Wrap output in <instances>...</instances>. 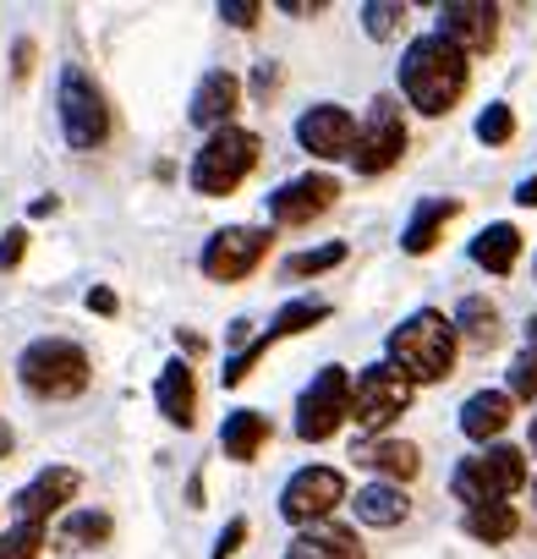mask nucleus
Segmentation results:
<instances>
[{"instance_id": "393cba45", "label": "nucleus", "mask_w": 537, "mask_h": 559, "mask_svg": "<svg viewBox=\"0 0 537 559\" xmlns=\"http://www.w3.org/2000/svg\"><path fill=\"white\" fill-rule=\"evenodd\" d=\"M455 335H466V341H477V346H493V341H499V308H493L488 297H466V302L455 308Z\"/></svg>"}, {"instance_id": "423d86ee", "label": "nucleus", "mask_w": 537, "mask_h": 559, "mask_svg": "<svg viewBox=\"0 0 537 559\" xmlns=\"http://www.w3.org/2000/svg\"><path fill=\"white\" fill-rule=\"evenodd\" d=\"M61 127H67V143L72 148H99L110 138L105 94L94 88V78L83 67H67L61 72Z\"/></svg>"}, {"instance_id": "6ab92c4d", "label": "nucleus", "mask_w": 537, "mask_h": 559, "mask_svg": "<svg viewBox=\"0 0 537 559\" xmlns=\"http://www.w3.org/2000/svg\"><path fill=\"white\" fill-rule=\"evenodd\" d=\"M455 214H461V203H455V198H422V203H417V214H411V225H406V236H401V247H406L411 258H422V252L439 241L444 219H455Z\"/></svg>"}, {"instance_id": "f257e3e1", "label": "nucleus", "mask_w": 537, "mask_h": 559, "mask_svg": "<svg viewBox=\"0 0 537 559\" xmlns=\"http://www.w3.org/2000/svg\"><path fill=\"white\" fill-rule=\"evenodd\" d=\"M401 88L422 116H450V105L466 94V50H455L444 34L411 39L401 61Z\"/></svg>"}, {"instance_id": "f8f14e48", "label": "nucleus", "mask_w": 537, "mask_h": 559, "mask_svg": "<svg viewBox=\"0 0 537 559\" xmlns=\"http://www.w3.org/2000/svg\"><path fill=\"white\" fill-rule=\"evenodd\" d=\"M439 34L455 45V50H493L499 39V7H488V0H450V7H439Z\"/></svg>"}, {"instance_id": "72a5a7b5", "label": "nucleus", "mask_w": 537, "mask_h": 559, "mask_svg": "<svg viewBox=\"0 0 537 559\" xmlns=\"http://www.w3.org/2000/svg\"><path fill=\"white\" fill-rule=\"evenodd\" d=\"M263 352H268V335H258L252 346H241V352H236V357L225 362V373H219V379H225V384H241V379H247V368H252V362H258Z\"/></svg>"}, {"instance_id": "ea45409f", "label": "nucleus", "mask_w": 537, "mask_h": 559, "mask_svg": "<svg viewBox=\"0 0 537 559\" xmlns=\"http://www.w3.org/2000/svg\"><path fill=\"white\" fill-rule=\"evenodd\" d=\"M281 12H291V17H313V12H319V0H281Z\"/></svg>"}, {"instance_id": "4c0bfd02", "label": "nucleus", "mask_w": 537, "mask_h": 559, "mask_svg": "<svg viewBox=\"0 0 537 559\" xmlns=\"http://www.w3.org/2000/svg\"><path fill=\"white\" fill-rule=\"evenodd\" d=\"M275 88H281V67H275V61H258V72H252V94L268 99Z\"/></svg>"}, {"instance_id": "2eb2a0df", "label": "nucleus", "mask_w": 537, "mask_h": 559, "mask_svg": "<svg viewBox=\"0 0 537 559\" xmlns=\"http://www.w3.org/2000/svg\"><path fill=\"white\" fill-rule=\"evenodd\" d=\"M77 488H83V477L72 472V466H50V472H39L28 488H17V499H12V515L17 521H50L61 504H72L77 499Z\"/></svg>"}, {"instance_id": "e433bc0d", "label": "nucleus", "mask_w": 537, "mask_h": 559, "mask_svg": "<svg viewBox=\"0 0 537 559\" xmlns=\"http://www.w3.org/2000/svg\"><path fill=\"white\" fill-rule=\"evenodd\" d=\"M23 247H28V230H7V236H0V269H17Z\"/></svg>"}, {"instance_id": "f03ea898", "label": "nucleus", "mask_w": 537, "mask_h": 559, "mask_svg": "<svg viewBox=\"0 0 537 559\" xmlns=\"http://www.w3.org/2000/svg\"><path fill=\"white\" fill-rule=\"evenodd\" d=\"M390 368H401L411 384H439L455 368V319L444 313H411L401 330H390Z\"/></svg>"}, {"instance_id": "a211bd4d", "label": "nucleus", "mask_w": 537, "mask_h": 559, "mask_svg": "<svg viewBox=\"0 0 537 559\" xmlns=\"http://www.w3.org/2000/svg\"><path fill=\"white\" fill-rule=\"evenodd\" d=\"M154 401H159L165 423L192 428V412H198V379H192V368H187V362H170V368L159 373V384H154Z\"/></svg>"}, {"instance_id": "c756f323", "label": "nucleus", "mask_w": 537, "mask_h": 559, "mask_svg": "<svg viewBox=\"0 0 537 559\" xmlns=\"http://www.w3.org/2000/svg\"><path fill=\"white\" fill-rule=\"evenodd\" d=\"M362 23H368L373 39H395L401 23H406V7H395V0H368V7H362Z\"/></svg>"}, {"instance_id": "7c9ffc66", "label": "nucleus", "mask_w": 537, "mask_h": 559, "mask_svg": "<svg viewBox=\"0 0 537 559\" xmlns=\"http://www.w3.org/2000/svg\"><path fill=\"white\" fill-rule=\"evenodd\" d=\"M477 138L493 143V148L510 143V138H515V110H510V105H488V110L477 116Z\"/></svg>"}, {"instance_id": "ddd939ff", "label": "nucleus", "mask_w": 537, "mask_h": 559, "mask_svg": "<svg viewBox=\"0 0 537 559\" xmlns=\"http://www.w3.org/2000/svg\"><path fill=\"white\" fill-rule=\"evenodd\" d=\"M297 143L319 159H351V143H357V121L351 110L341 105H313L302 121H297Z\"/></svg>"}, {"instance_id": "20e7f679", "label": "nucleus", "mask_w": 537, "mask_h": 559, "mask_svg": "<svg viewBox=\"0 0 537 559\" xmlns=\"http://www.w3.org/2000/svg\"><path fill=\"white\" fill-rule=\"evenodd\" d=\"M450 488H455V499H466V504H504L510 493L526 488V455L510 450V444H493V450H482V455H466V461L455 466Z\"/></svg>"}, {"instance_id": "dca6fc26", "label": "nucleus", "mask_w": 537, "mask_h": 559, "mask_svg": "<svg viewBox=\"0 0 537 559\" xmlns=\"http://www.w3.org/2000/svg\"><path fill=\"white\" fill-rule=\"evenodd\" d=\"M510 428V390H477L466 406H461V433L488 444Z\"/></svg>"}, {"instance_id": "412c9836", "label": "nucleus", "mask_w": 537, "mask_h": 559, "mask_svg": "<svg viewBox=\"0 0 537 559\" xmlns=\"http://www.w3.org/2000/svg\"><path fill=\"white\" fill-rule=\"evenodd\" d=\"M406 510H411V499H406L395 483H368V488H357V521H362V526H401Z\"/></svg>"}, {"instance_id": "5701e85b", "label": "nucleus", "mask_w": 537, "mask_h": 559, "mask_svg": "<svg viewBox=\"0 0 537 559\" xmlns=\"http://www.w3.org/2000/svg\"><path fill=\"white\" fill-rule=\"evenodd\" d=\"M472 258H477L488 274H510L515 258H521V230H515V225H488V230H477Z\"/></svg>"}, {"instance_id": "c03bdc74", "label": "nucleus", "mask_w": 537, "mask_h": 559, "mask_svg": "<svg viewBox=\"0 0 537 559\" xmlns=\"http://www.w3.org/2000/svg\"><path fill=\"white\" fill-rule=\"evenodd\" d=\"M532 450H537V417H532Z\"/></svg>"}, {"instance_id": "f3484780", "label": "nucleus", "mask_w": 537, "mask_h": 559, "mask_svg": "<svg viewBox=\"0 0 537 559\" xmlns=\"http://www.w3.org/2000/svg\"><path fill=\"white\" fill-rule=\"evenodd\" d=\"M236 99H241V83L230 78V72H208L203 83H198V94H192V121L198 127H230V110H236Z\"/></svg>"}, {"instance_id": "a18cd8bd", "label": "nucleus", "mask_w": 537, "mask_h": 559, "mask_svg": "<svg viewBox=\"0 0 537 559\" xmlns=\"http://www.w3.org/2000/svg\"><path fill=\"white\" fill-rule=\"evenodd\" d=\"M532 504H537V483H532Z\"/></svg>"}, {"instance_id": "aec40b11", "label": "nucleus", "mask_w": 537, "mask_h": 559, "mask_svg": "<svg viewBox=\"0 0 537 559\" xmlns=\"http://www.w3.org/2000/svg\"><path fill=\"white\" fill-rule=\"evenodd\" d=\"M286 559H362V543L346 526H313L286 548Z\"/></svg>"}, {"instance_id": "473e14b6", "label": "nucleus", "mask_w": 537, "mask_h": 559, "mask_svg": "<svg viewBox=\"0 0 537 559\" xmlns=\"http://www.w3.org/2000/svg\"><path fill=\"white\" fill-rule=\"evenodd\" d=\"M510 395L537 401V352H521V357L510 362Z\"/></svg>"}, {"instance_id": "4468645a", "label": "nucleus", "mask_w": 537, "mask_h": 559, "mask_svg": "<svg viewBox=\"0 0 537 559\" xmlns=\"http://www.w3.org/2000/svg\"><path fill=\"white\" fill-rule=\"evenodd\" d=\"M335 198H341V181L319 170V176H297V181H286L275 198H268V214H275V225H308V219H319Z\"/></svg>"}, {"instance_id": "f704fd0d", "label": "nucleus", "mask_w": 537, "mask_h": 559, "mask_svg": "<svg viewBox=\"0 0 537 559\" xmlns=\"http://www.w3.org/2000/svg\"><path fill=\"white\" fill-rule=\"evenodd\" d=\"M258 12H263L258 0H225V7H219V17H225L230 28H252V23H258Z\"/></svg>"}, {"instance_id": "bb28decb", "label": "nucleus", "mask_w": 537, "mask_h": 559, "mask_svg": "<svg viewBox=\"0 0 537 559\" xmlns=\"http://www.w3.org/2000/svg\"><path fill=\"white\" fill-rule=\"evenodd\" d=\"M324 319H330V302H286V308L275 313V324H268V341L302 335V330H313V324H324Z\"/></svg>"}, {"instance_id": "37998d69", "label": "nucleus", "mask_w": 537, "mask_h": 559, "mask_svg": "<svg viewBox=\"0 0 537 559\" xmlns=\"http://www.w3.org/2000/svg\"><path fill=\"white\" fill-rule=\"evenodd\" d=\"M7 450H12V433H7V428H0V455H7Z\"/></svg>"}, {"instance_id": "58836bf2", "label": "nucleus", "mask_w": 537, "mask_h": 559, "mask_svg": "<svg viewBox=\"0 0 537 559\" xmlns=\"http://www.w3.org/2000/svg\"><path fill=\"white\" fill-rule=\"evenodd\" d=\"M88 308H94V313H116V292L94 286V292H88Z\"/></svg>"}, {"instance_id": "c85d7f7f", "label": "nucleus", "mask_w": 537, "mask_h": 559, "mask_svg": "<svg viewBox=\"0 0 537 559\" xmlns=\"http://www.w3.org/2000/svg\"><path fill=\"white\" fill-rule=\"evenodd\" d=\"M45 548V526L39 521H17L7 537H0V559H39Z\"/></svg>"}, {"instance_id": "b1692460", "label": "nucleus", "mask_w": 537, "mask_h": 559, "mask_svg": "<svg viewBox=\"0 0 537 559\" xmlns=\"http://www.w3.org/2000/svg\"><path fill=\"white\" fill-rule=\"evenodd\" d=\"M466 532H472L477 543H510V537L521 532V515H515L510 504H472V510H466Z\"/></svg>"}, {"instance_id": "cd10ccee", "label": "nucleus", "mask_w": 537, "mask_h": 559, "mask_svg": "<svg viewBox=\"0 0 537 559\" xmlns=\"http://www.w3.org/2000/svg\"><path fill=\"white\" fill-rule=\"evenodd\" d=\"M105 537H110V515L105 510H77L61 526V543L67 548H88V543H105Z\"/></svg>"}, {"instance_id": "9b49d317", "label": "nucleus", "mask_w": 537, "mask_h": 559, "mask_svg": "<svg viewBox=\"0 0 537 559\" xmlns=\"http://www.w3.org/2000/svg\"><path fill=\"white\" fill-rule=\"evenodd\" d=\"M341 499H346V477H341L335 466H308V472H297V477L286 483L281 515H286V521H324Z\"/></svg>"}, {"instance_id": "79ce46f5", "label": "nucleus", "mask_w": 537, "mask_h": 559, "mask_svg": "<svg viewBox=\"0 0 537 559\" xmlns=\"http://www.w3.org/2000/svg\"><path fill=\"white\" fill-rule=\"evenodd\" d=\"M526 341H532V352H537V313L526 319Z\"/></svg>"}, {"instance_id": "4be33fe9", "label": "nucleus", "mask_w": 537, "mask_h": 559, "mask_svg": "<svg viewBox=\"0 0 537 559\" xmlns=\"http://www.w3.org/2000/svg\"><path fill=\"white\" fill-rule=\"evenodd\" d=\"M263 439H268V417L263 412H230L225 417V428H219V444H225V455L230 461H252L258 450H263Z\"/></svg>"}, {"instance_id": "7ed1b4c3", "label": "nucleus", "mask_w": 537, "mask_h": 559, "mask_svg": "<svg viewBox=\"0 0 537 559\" xmlns=\"http://www.w3.org/2000/svg\"><path fill=\"white\" fill-rule=\"evenodd\" d=\"M252 165H258V138L241 127H219L192 159V187L203 198H225L252 176Z\"/></svg>"}, {"instance_id": "1a4fd4ad", "label": "nucleus", "mask_w": 537, "mask_h": 559, "mask_svg": "<svg viewBox=\"0 0 537 559\" xmlns=\"http://www.w3.org/2000/svg\"><path fill=\"white\" fill-rule=\"evenodd\" d=\"M346 417H351V373H346V368H324V373L302 390V401H297V433L319 444V439H330Z\"/></svg>"}, {"instance_id": "9d476101", "label": "nucleus", "mask_w": 537, "mask_h": 559, "mask_svg": "<svg viewBox=\"0 0 537 559\" xmlns=\"http://www.w3.org/2000/svg\"><path fill=\"white\" fill-rule=\"evenodd\" d=\"M263 252H268V230L230 225V230H219V236L203 241V274L208 280H247L263 263Z\"/></svg>"}, {"instance_id": "a878e982", "label": "nucleus", "mask_w": 537, "mask_h": 559, "mask_svg": "<svg viewBox=\"0 0 537 559\" xmlns=\"http://www.w3.org/2000/svg\"><path fill=\"white\" fill-rule=\"evenodd\" d=\"M368 455V466H379L384 477H417V444H401V439H384V444H368L362 450Z\"/></svg>"}, {"instance_id": "2f4dec72", "label": "nucleus", "mask_w": 537, "mask_h": 559, "mask_svg": "<svg viewBox=\"0 0 537 559\" xmlns=\"http://www.w3.org/2000/svg\"><path fill=\"white\" fill-rule=\"evenodd\" d=\"M341 258H346V247H341V241H330V247H313V252H297V258H291L286 269H291V274H324V269H335Z\"/></svg>"}, {"instance_id": "39448f33", "label": "nucleus", "mask_w": 537, "mask_h": 559, "mask_svg": "<svg viewBox=\"0 0 537 559\" xmlns=\"http://www.w3.org/2000/svg\"><path fill=\"white\" fill-rule=\"evenodd\" d=\"M17 373H23V384H28L34 395H45V401H72V395L88 390V357H83V346H72V341H34V346L23 352Z\"/></svg>"}, {"instance_id": "0eeeda50", "label": "nucleus", "mask_w": 537, "mask_h": 559, "mask_svg": "<svg viewBox=\"0 0 537 559\" xmlns=\"http://www.w3.org/2000/svg\"><path fill=\"white\" fill-rule=\"evenodd\" d=\"M406 406H411V379H406L401 368L373 362V368L357 373V384H351V417H357V428L373 433V428L395 423Z\"/></svg>"}, {"instance_id": "a19ab883", "label": "nucleus", "mask_w": 537, "mask_h": 559, "mask_svg": "<svg viewBox=\"0 0 537 559\" xmlns=\"http://www.w3.org/2000/svg\"><path fill=\"white\" fill-rule=\"evenodd\" d=\"M515 203H526V209H537V176H526V181L515 187Z\"/></svg>"}, {"instance_id": "6e6552de", "label": "nucleus", "mask_w": 537, "mask_h": 559, "mask_svg": "<svg viewBox=\"0 0 537 559\" xmlns=\"http://www.w3.org/2000/svg\"><path fill=\"white\" fill-rule=\"evenodd\" d=\"M406 154V121L395 110V99H373L368 105V121L357 127V143H351V165L362 176H384L390 165H401Z\"/></svg>"}, {"instance_id": "c9c22d12", "label": "nucleus", "mask_w": 537, "mask_h": 559, "mask_svg": "<svg viewBox=\"0 0 537 559\" xmlns=\"http://www.w3.org/2000/svg\"><path fill=\"white\" fill-rule=\"evenodd\" d=\"M241 543H247V521L236 515V521H230V526H225V532L214 537V559H230V554H236Z\"/></svg>"}]
</instances>
